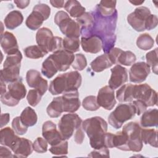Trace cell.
I'll list each match as a JSON object with an SVG mask.
<instances>
[{"mask_svg": "<svg viewBox=\"0 0 158 158\" xmlns=\"http://www.w3.org/2000/svg\"><path fill=\"white\" fill-rule=\"evenodd\" d=\"M48 142L43 138H37L33 143V150L38 153L46 152L48 150Z\"/></svg>", "mask_w": 158, "mask_h": 158, "instance_id": "47", "label": "cell"}, {"mask_svg": "<svg viewBox=\"0 0 158 158\" xmlns=\"http://www.w3.org/2000/svg\"><path fill=\"white\" fill-rule=\"evenodd\" d=\"M136 114V109L132 103L120 104L109 115L108 122L112 127L118 129L125 122L133 118Z\"/></svg>", "mask_w": 158, "mask_h": 158, "instance_id": "6", "label": "cell"}, {"mask_svg": "<svg viewBox=\"0 0 158 158\" xmlns=\"http://www.w3.org/2000/svg\"><path fill=\"white\" fill-rule=\"evenodd\" d=\"M141 139L145 144L157 148V131L155 129H142Z\"/></svg>", "mask_w": 158, "mask_h": 158, "instance_id": "33", "label": "cell"}, {"mask_svg": "<svg viewBox=\"0 0 158 158\" xmlns=\"http://www.w3.org/2000/svg\"><path fill=\"white\" fill-rule=\"evenodd\" d=\"M154 44V40L152 36L148 33H143L140 35L136 40L137 46L144 51L151 49Z\"/></svg>", "mask_w": 158, "mask_h": 158, "instance_id": "36", "label": "cell"}, {"mask_svg": "<svg viewBox=\"0 0 158 158\" xmlns=\"http://www.w3.org/2000/svg\"><path fill=\"white\" fill-rule=\"evenodd\" d=\"M10 149L15 157H27L33 151V143L27 138L18 137Z\"/></svg>", "mask_w": 158, "mask_h": 158, "instance_id": "18", "label": "cell"}, {"mask_svg": "<svg viewBox=\"0 0 158 158\" xmlns=\"http://www.w3.org/2000/svg\"><path fill=\"white\" fill-rule=\"evenodd\" d=\"M36 41L47 54L62 49V38L54 36L51 30L46 27L41 28L38 30L36 34Z\"/></svg>", "mask_w": 158, "mask_h": 158, "instance_id": "4", "label": "cell"}, {"mask_svg": "<svg viewBox=\"0 0 158 158\" xmlns=\"http://www.w3.org/2000/svg\"><path fill=\"white\" fill-rule=\"evenodd\" d=\"M88 156L90 157H98V156H102V157H109V150L107 148L104 147L98 149H94L93 151L91 152L89 154H88Z\"/></svg>", "mask_w": 158, "mask_h": 158, "instance_id": "52", "label": "cell"}, {"mask_svg": "<svg viewBox=\"0 0 158 158\" xmlns=\"http://www.w3.org/2000/svg\"><path fill=\"white\" fill-rule=\"evenodd\" d=\"M116 1H101L97 4L96 9L104 17H109L112 15L115 11Z\"/></svg>", "mask_w": 158, "mask_h": 158, "instance_id": "31", "label": "cell"}, {"mask_svg": "<svg viewBox=\"0 0 158 158\" xmlns=\"http://www.w3.org/2000/svg\"><path fill=\"white\" fill-rule=\"evenodd\" d=\"M81 125L82 120L77 114H67L59 120L58 127L63 139L67 140Z\"/></svg>", "mask_w": 158, "mask_h": 158, "instance_id": "8", "label": "cell"}, {"mask_svg": "<svg viewBox=\"0 0 158 158\" xmlns=\"http://www.w3.org/2000/svg\"><path fill=\"white\" fill-rule=\"evenodd\" d=\"M26 81L30 87L37 89L42 96L44 94L48 89L47 80L44 79L40 72L36 70L31 69L27 71Z\"/></svg>", "mask_w": 158, "mask_h": 158, "instance_id": "12", "label": "cell"}, {"mask_svg": "<svg viewBox=\"0 0 158 158\" xmlns=\"http://www.w3.org/2000/svg\"><path fill=\"white\" fill-rule=\"evenodd\" d=\"M5 83V81L1 79V95L6 92V86Z\"/></svg>", "mask_w": 158, "mask_h": 158, "instance_id": "58", "label": "cell"}, {"mask_svg": "<svg viewBox=\"0 0 158 158\" xmlns=\"http://www.w3.org/2000/svg\"><path fill=\"white\" fill-rule=\"evenodd\" d=\"M136 60V56L131 51H123V50H121L117 56L115 64L130 66L133 65L135 62Z\"/></svg>", "mask_w": 158, "mask_h": 158, "instance_id": "34", "label": "cell"}, {"mask_svg": "<svg viewBox=\"0 0 158 158\" xmlns=\"http://www.w3.org/2000/svg\"><path fill=\"white\" fill-rule=\"evenodd\" d=\"M1 46L4 52L12 54L19 51V46L15 36L9 31H5L1 36Z\"/></svg>", "mask_w": 158, "mask_h": 158, "instance_id": "20", "label": "cell"}, {"mask_svg": "<svg viewBox=\"0 0 158 158\" xmlns=\"http://www.w3.org/2000/svg\"><path fill=\"white\" fill-rule=\"evenodd\" d=\"M85 138V133L83 131V129L82 128V125L80 127H78L76 130L74 135V140L75 143L78 144H81L83 139Z\"/></svg>", "mask_w": 158, "mask_h": 158, "instance_id": "53", "label": "cell"}, {"mask_svg": "<svg viewBox=\"0 0 158 158\" xmlns=\"http://www.w3.org/2000/svg\"><path fill=\"white\" fill-rule=\"evenodd\" d=\"M10 119V115L9 114L6 113V114H2L1 115V128H2L4 126L7 124V123L9 122Z\"/></svg>", "mask_w": 158, "mask_h": 158, "instance_id": "56", "label": "cell"}, {"mask_svg": "<svg viewBox=\"0 0 158 158\" xmlns=\"http://www.w3.org/2000/svg\"><path fill=\"white\" fill-rule=\"evenodd\" d=\"M81 45L85 52L96 54L101 51L102 48V41L96 35H91L86 37L81 36Z\"/></svg>", "mask_w": 158, "mask_h": 158, "instance_id": "19", "label": "cell"}, {"mask_svg": "<svg viewBox=\"0 0 158 158\" xmlns=\"http://www.w3.org/2000/svg\"><path fill=\"white\" fill-rule=\"evenodd\" d=\"M81 84V76L77 71H72L57 76L51 81L49 91L52 95L78 90Z\"/></svg>", "mask_w": 158, "mask_h": 158, "instance_id": "3", "label": "cell"}, {"mask_svg": "<svg viewBox=\"0 0 158 158\" xmlns=\"http://www.w3.org/2000/svg\"><path fill=\"white\" fill-rule=\"evenodd\" d=\"M132 104L134 105V106L136 109V114L138 115H139L141 114H143L144 112H145L148 107L146 104L143 101L139 100V99L133 101Z\"/></svg>", "mask_w": 158, "mask_h": 158, "instance_id": "51", "label": "cell"}, {"mask_svg": "<svg viewBox=\"0 0 158 158\" xmlns=\"http://www.w3.org/2000/svg\"><path fill=\"white\" fill-rule=\"evenodd\" d=\"M64 9L72 17L78 18L85 12V8L83 7L80 2L76 0H69L65 2Z\"/></svg>", "mask_w": 158, "mask_h": 158, "instance_id": "28", "label": "cell"}, {"mask_svg": "<svg viewBox=\"0 0 158 158\" xmlns=\"http://www.w3.org/2000/svg\"><path fill=\"white\" fill-rule=\"evenodd\" d=\"M113 64L110 61L107 54H102L98 56L90 64V67L93 71L101 72L105 69L110 67Z\"/></svg>", "mask_w": 158, "mask_h": 158, "instance_id": "26", "label": "cell"}, {"mask_svg": "<svg viewBox=\"0 0 158 158\" xmlns=\"http://www.w3.org/2000/svg\"><path fill=\"white\" fill-rule=\"evenodd\" d=\"M42 135L51 146H54L64 139L60 131L57 130L56 125L51 120L46 121L43 124Z\"/></svg>", "mask_w": 158, "mask_h": 158, "instance_id": "14", "label": "cell"}, {"mask_svg": "<svg viewBox=\"0 0 158 158\" xmlns=\"http://www.w3.org/2000/svg\"><path fill=\"white\" fill-rule=\"evenodd\" d=\"M9 94L14 99L20 101L23 99L27 94V89L20 78L18 80L10 83L7 86Z\"/></svg>", "mask_w": 158, "mask_h": 158, "instance_id": "21", "label": "cell"}, {"mask_svg": "<svg viewBox=\"0 0 158 158\" xmlns=\"http://www.w3.org/2000/svg\"><path fill=\"white\" fill-rule=\"evenodd\" d=\"M25 56L30 59H39L43 57L47 53L38 45H33L25 48L23 50Z\"/></svg>", "mask_w": 158, "mask_h": 158, "instance_id": "38", "label": "cell"}, {"mask_svg": "<svg viewBox=\"0 0 158 158\" xmlns=\"http://www.w3.org/2000/svg\"><path fill=\"white\" fill-rule=\"evenodd\" d=\"M42 95L36 89H30L27 96V99L28 104L33 107L37 106L41 101Z\"/></svg>", "mask_w": 158, "mask_h": 158, "instance_id": "46", "label": "cell"}, {"mask_svg": "<svg viewBox=\"0 0 158 158\" xmlns=\"http://www.w3.org/2000/svg\"><path fill=\"white\" fill-rule=\"evenodd\" d=\"M20 117L23 123L28 127L35 125L38 120L36 112L30 107H27L25 108V109L22 112Z\"/></svg>", "mask_w": 158, "mask_h": 158, "instance_id": "32", "label": "cell"}, {"mask_svg": "<svg viewBox=\"0 0 158 158\" xmlns=\"http://www.w3.org/2000/svg\"><path fill=\"white\" fill-rule=\"evenodd\" d=\"M157 51L158 49L156 48L154 50L148 52L146 55V59L147 62L146 64L149 67H151L152 72L156 75H157Z\"/></svg>", "mask_w": 158, "mask_h": 158, "instance_id": "40", "label": "cell"}, {"mask_svg": "<svg viewBox=\"0 0 158 158\" xmlns=\"http://www.w3.org/2000/svg\"><path fill=\"white\" fill-rule=\"evenodd\" d=\"M87 65L86 58L81 53L77 54L75 55V59L72 64V67L77 70H83Z\"/></svg>", "mask_w": 158, "mask_h": 158, "instance_id": "45", "label": "cell"}, {"mask_svg": "<svg viewBox=\"0 0 158 158\" xmlns=\"http://www.w3.org/2000/svg\"><path fill=\"white\" fill-rule=\"evenodd\" d=\"M14 2L16 4L17 7L19 9L26 8L30 2V1L28 0H15Z\"/></svg>", "mask_w": 158, "mask_h": 158, "instance_id": "55", "label": "cell"}, {"mask_svg": "<svg viewBox=\"0 0 158 158\" xmlns=\"http://www.w3.org/2000/svg\"><path fill=\"white\" fill-rule=\"evenodd\" d=\"M12 127L15 133L19 135L25 134L28 130V127L23 123L20 119V117H15L12 122Z\"/></svg>", "mask_w": 158, "mask_h": 158, "instance_id": "44", "label": "cell"}, {"mask_svg": "<svg viewBox=\"0 0 158 158\" xmlns=\"http://www.w3.org/2000/svg\"><path fill=\"white\" fill-rule=\"evenodd\" d=\"M58 69L51 58L48 56L42 64L41 73L48 78H52L58 72Z\"/></svg>", "mask_w": 158, "mask_h": 158, "instance_id": "35", "label": "cell"}, {"mask_svg": "<svg viewBox=\"0 0 158 158\" xmlns=\"http://www.w3.org/2000/svg\"><path fill=\"white\" fill-rule=\"evenodd\" d=\"M141 127L138 122H130L125 124L122 131L126 134L130 151L139 152L143 148L141 139Z\"/></svg>", "mask_w": 158, "mask_h": 158, "instance_id": "7", "label": "cell"}, {"mask_svg": "<svg viewBox=\"0 0 158 158\" xmlns=\"http://www.w3.org/2000/svg\"><path fill=\"white\" fill-rule=\"evenodd\" d=\"M20 65H10L1 70V79L6 83H12L20 79Z\"/></svg>", "mask_w": 158, "mask_h": 158, "instance_id": "22", "label": "cell"}, {"mask_svg": "<svg viewBox=\"0 0 158 158\" xmlns=\"http://www.w3.org/2000/svg\"><path fill=\"white\" fill-rule=\"evenodd\" d=\"M158 110L157 109H151L143 112L140 124L143 127H157L158 125Z\"/></svg>", "mask_w": 158, "mask_h": 158, "instance_id": "24", "label": "cell"}, {"mask_svg": "<svg viewBox=\"0 0 158 158\" xmlns=\"http://www.w3.org/2000/svg\"><path fill=\"white\" fill-rule=\"evenodd\" d=\"M22 59V55L19 51L12 54H8L4 62L3 67L10 65H21Z\"/></svg>", "mask_w": 158, "mask_h": 158, "instance_id": "42", "label": "cell"}, {"mask_svg": "<svg viewBox=\"0 0 158 158\" xmlns=\"http://www.w3.org/2000/svg\"><path fill=\"white\" fill-rule=\"evenodd\" d=\"M49 151L54 155L65 156L68 154V142L65 139H63L60 143L51 146Z\"/></svg>", "mask_w": 158, "mask_h": 158, "instance_id": "41", "label": "cell"}, {"mask_svg": "<svg viewBox=\"0 0 158 158\" xmlns=\"http://www.w3.org/2000/svg\"><path fill=\"white\" fill-rule=\"evenodd\" d=\"M111 76L109 80V86L112 89H117L128 81V72L125 67L116 65L110 70Z\"/></svg>", "mask_w": 158, "mask_h": 158, "instance_id": "16", "label": "cell"}, {"mask_svg": "<svg viewBox=\"0 0 158 158\" xmlns=\"http://www.w3.org/2000/svg\"><path fill=\"white\" fill-rule=\"evenodd\" d=\"M151 14V11L148 7H138L127 16V22L136 31H143L146 30V20Z\"/></svg>", "mask_w": 158, "mask_h": 158, "instance_id": "10", "label": "cell"}, {"mask_svg": "<svg viewBox=\"0 0 158 158\" xmlns=\"http://www.w3.org/2000/svg\"><path fill=\"white\" fill-rule=\"evenodd\" d=\"M45 17L38 10L33 9L31 13L27 18L25 24L31 30H38L46 20Z\"/></svg>", "mask_w": 158, "mask_h": 158, "instance_id": "23", "label": "cell"}, {"mask_svg": "<svg viewBox=\"0 0 158 158\" xmlns=\"http://www.w3.org/2000/svg\"><path fill=\"white\" fill-rule=\"evenodd\" d=\"M82 106L85 110L90 111L97 110L100 107L95 96H88L85 97L83 100Z\"/></svg>", "mask_w": 158, "mask_h": 158, "instance_id": "43", "label": "cell"}, {"mask_svg": "<svg viewBox=\"0 0 158 158\" xmlns=\"http://www.w3.org/2000/svg\"><path fill=\"white\" fill-rule=\"evenodd\" d=\"M150 67L144 62L134 63L129 71L130 81L136 83L143 82L150 73Z\"/></svg>", "mask_w": 158, "mask_h": 158, "instance_id": "13", "label": "cell"}, {"mask_svg": "<svg viewBox=\"0 0 158 158\" xmlns=\"http://www.w3.org/2000/svg\"><path fill=\"white\" fill-rule=\"evenodd\" d=\"M157 16L154 14H151L146 20L145 28L147 30H151L156 28L157 25Z\"/></svg>", "mask_w": 158, "mask_h": 158, "instance_id": "49", "label": "cell"}, {"mask_svg": "<svg viewBox=\"0 0 158 158\" xmlns=\"http://www.w3.org/2000/svg\"><path fill=\"white\" fill-rule=\"evenodd\" d=\"M94 17L93 27L88 30L81 31V36L96 35L102 41V49L105 54L112 49L116 41L115 28L117 20V11L110 16L104 17L96 9L91 12Z\"/></svg>", "mask_w": 158, "mask_h": 158, "instance_id": "1", "label": "cell"}, {"mask_svg": "<svg viewBox=\"0 0 158 158\" xmlns=\"http://www.w3.org/2000/svg\"><path fill=\"white\" fill-rule=\"evenodd\" d=\"M80 26L81 31L89 30L94 23V17L91 12H85L76 20Z\"/></svg>", "mask_w": 158, "mask_h": 158, "instance_id": "37", "label": "cell"}, {"mask_svg": "<svg viewBox=\"0 0 158 158\" xmlns=\"http://www.w3.org/2000/svg\"><path fill=\"white\" fill-rule=\"evenodd\" d=\"M1 101L4 104L10 107L15 106L19 102V101L12 97L7 91L1 95Z\"/></svg>", "mask_w": 158, "mask_h": 158, "instance_id": "48", "label": "cell"}, {"mask_svg": "<svg viewBox=\"0 0 158 158\" xmlns=\"http://www.w3.org/2000/svg\"><path fill=\"white\" fill-rule=\"evenodd\" d=\"M144 2V1H130V2L133 4L135 6H138V5H141L143 2Z\"/></svg>", "mask_w": 158, "mask_h": 158, "instance_id": "59", "label": "cell"}, {"mask_svg": "<svg viewBox=\"0 0 158 158\" xmlns=\"http://www.w3.org/2000/svg\"><path fill=\"white\" fill-rule=\"evenodd\" d=\"M49 56L60 72H65L69 69L75 59V55L73 53L64 49L55 51Z\"/></svg>", "mask_w": 158, "mask_h": 158, "instance_id": "11", "label": "cell"}, {"mask_svg": "<svg viewBox=\"0 0 158 158\" xmlns=\"http://www.w3.org/2000/svg\"><path fill=\"white\" fill-rule=\"evenodd\" d=\"M46 112L48 115L52 118L59 117L64 112L61 96L54 98L48 105Z\"/></svg>", "mask_w": 158, "mask_h": 158, "instance_id": "30", "label": "cell"}, {"mask_svg": "<svg viewBox=\"0 0 158 158\" xmlns=\"http://www.w3.org/2000/svg\"><path fill=\"white\" fill-rule=\"evenodd\" d=\"M96 98L99 106L106 110L112 109L116 104L114 89L109 86L101 88L98 91Z\"/></svg>", "mask_w": 158, "mask_h": 158, "instance_id": "15", "label": "cell"}, {"mask_svg": "<svg viewBox=\"0 0 158 158\" xmlns=\"http://www.w3.org/2000/svg\"><path fill=\"white\" fill-rule=\"evenodd\" d=\"M0 157H14V155H12L11 150L9 147L2 145L0 146Z\"/></svg>", "mask_w": 158, "mask_h": 158, "instance_id": "54", "label": "cell"}, {"mask_svg": "<svg viewBox=\"0 0 158 158\" xmlns=\"http://www.w3.org/2000/svg\"><path fill=\"white\" fill-rule=\"evenodd\" d=\"M54 22L59 27L60 31L70 38H79L81 28L77 21L72 20L69 15L63 10L58 11L54 17Z\"/></svg>", "mask_w": 158, "mask_h": 158, "instance_id": "5", "label": "cell"}, {"mask_svg": "<svg viewBox=\"0 0 158 158\" xmlns=\"http://www.w3.org/2000/svg\"><path fill=\"white\" fill-rule=\"evenodd\" d=\"M79 38L65 37L62 41V47L64 50L73 53L79 51L80 49Z\"/></svg>", "mask_w": 158, "mask_h": 158, "instance_id": "39", "label": "cell"}, {"mask_svg": "<svg viewBox=\"0 0 158 158\" xmlns=\"http://www.w3.org/2000/svg\"><path fill=\"white\" fill-rule=\"evenodd\" d=\"M1 144L9 147L10 149L15 143L19 136L15 135V131L10 127H5L0 131Z\"/></svg>", "mask_w": 158, "mask_h": 158, "instance_id": "27", "label": "cell"}, {"mask_svg": "<svg viewBox=\"0 0 158 158\" xmlns=\"http://www.w3.org/2000/svg\"><path fill=\"white\" fill-rule=\"evenodd\" d=\"M33 9L38 10V11H40L46 18V19L47 20L49 16H50V14H51V9L49 7V6L46 4H43V3H40V4H38L36 6H35V7H33Z\"/></svg>", "mask_w": 158, "mask_h": 158, "instance_id": "50", "label": "cell"}, {"mask_svg": "<svg viewBox=\"0 0 158 158\" xmlns=\"http://www.w3.org/2000/svg\"><path fill=\"white\" fill-rule=\"evenodd\" d=\"M134 85L128 83L122 86L116 92V98L119 102H131L133 101Z\"/></svg>", "mask_w": 158, "mask_h": 158, "instance_id": "29", "label": "cell"}, {"mask_svg": "<svg viewBox=\"0 0 158 158\" xmlns=\"http://www.w3.org/2000/svg\"><path fill=\"white\" fill-rule=\"evenodd\" d=\"M133 98L143 101L148 107L154 106L157 102V92L147 83L134 85Z\"/></svg>", "mask_w": 158, "mask_h": 158, "instance_id": "9", "label": "cell"}, {"mask_svg": "<svg viewBox=\"0 0 158 158\" xmlns=\"http://www.w3.org/2000/svg\"><path fill=\"white\" fill-rule=\"evenodd\" d=\"M50 3L51 5L56 8H62L64 7L65 2L64 1H55V0H51L50 1Z\"/></svg>", "mask_w": 158, "mask_h": 158, "instance_id": "57", "label": "cell"}, {"mask_svg": "<svg viewBox=\"0 0 158 158\" xmlns=\"http://www.w3.org/2000/svg\"><path fill=\"white\" fill-rule=\"evenodd\" d=\"M61 98L64 112L74 113L80 108V101L78 90L64 93Z\"/></svg>", "mask_w": 158, "mask_h": 158, "instance_id": "17", "label": "cell"}, {"mask_svg": "<svg viewBox=\"0 0 158 158\" xmlns=\"http://www.w3.org/2000/svg\"><path fill=\"white\" fill-rule=\"evenodd\" d=\"M82 128L89 138L92 148L98 149L106 147L105 137L107 123L104 118L99 116L87 118L82 122Z\"/></svg>", "mask_w": 158, "mask_h": 158, "instance_id": "2", "label": "cell"}, {"mask_svg": "<svg viewBox=\"0 0 158 158\" xmlns=\"http://www.w3.org/2000/svg\"><path fill=\"white\" fill-rule=\"evenodd\" d=\"M23 20L22 12L19 10L10 11L4 19V25L7 29L14 30L20 26Z\"/></svg>", "mask_w": 158, "mask_h": 158, "instance_id": "25", "label": "cell"}]
</instances>
